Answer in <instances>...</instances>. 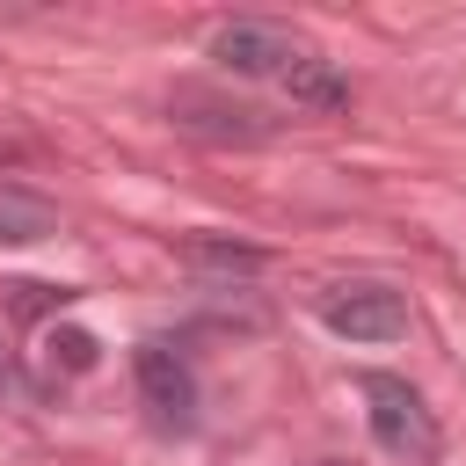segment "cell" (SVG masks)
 Segmentation results:
<instances>
[{"instance_id": "cell-10", "label": "cell", "mask_w": 466, "mask_h": 466, "mask_svg": "<svg viewBox=\"0 0 466 466\" xmlns=\"http://www.w3.org/2000/svg\"><path fill=\"white\" fill-rule=\"evenodd\" d=\"M66 299H80L73 284H7V306L29 320V313H44V306H66Z\"/></svg>"}, {"instance_id": "cell-6", "label": "cell", "mask_w": 466, "mask_h": 466, "mask_svg": "<svg viewBox=\"0 0 466 466\" xmlns=\"http://www.w3.org/2000/svg\"><path fill=\"white\" fill-rule=\"evenodd\" d=\"M58 233V204L29 182H0V248H36Z\"/></svg>"}, {"instance_id": "cell-2", "label": "cell", "mask_w": 466, "mask_h": 466, "mask_svg": "<svg viewBox=\"0 0 466 466\" xmlns=\"http://www.w3.org/2000/svg\"><path fill=\"white\" fill-rule=\"evenodd\" d=\"M204 58H211L218 73H240V80H277V87H284V80L313 58V44H306L299 29H284V22L233 15V22H218V29H211Z\"/></svg>"}, {"instance_id": "cell-1", "label": "cell", "mask_w": 466, "mask_h": 466, "mask_svg": "<svg viewBox=\"0 0 466 466\" xmlns=\"http://www.w3.org/2000/svg\"><path fill=\"white\" fill-rule=\"evenodd\" d=\"M357 400H364V422H371L379 451H393V459H408V466H437L444 430H437L430 400H422L400 371H357Z\"/></svg>"}, {"instance_id": "cell-4", "label": "cell", "mask_w": 466, "mask_h": 466, "mask_svg": "<svg viewBox=\"0 0 466 466\" xmlns=\"http://www.w3.org/2000/svg\"><path fill=\"white\" fill-rule=\"evenodd\" d=\"M320 328L342 335V342H400L408 335V299L393 284H371V277H350V284H328L313 299Z\"/></svg>"}, {"instance_id": "cell-9", "label": "cell", "mask_w": 466, "mask_h": 466, "mask_svg": "<svg viewBox=\"0 0 466 466\" xmlns=\"http://www.w3.org/2000/svg\"><path fill=\"white\" fill-rule=\"evenodd\" d=\"M95 357H102V342L87 328H51L44 335V371L51 379H80V371H95Z\"/></svg>"}, {"instance_id": "cell-3", "label": "cell", "mask_w": 466, "mask_h": 466, "mask_svg": "<svg viewBox=\"0 0 466 466\" xmlns=\"http://www.w3.org/2000/svg\"><path fill=\"white\" fill-rule=\"evenodd\" d=\"M131 379H138V400H146L160 437H189L197 430V371H189L182 342H160V335L138 342L131 350Z\"/></svg>"}, {"instance_id": "cell-7", "label": "cell", "mask_w": 466, "mask_h": 466, "mask_svg": "<svg viewBox=\"0 0 466 466\" xmlns=\"http://www.w3.org/2000/svg\"><path fill=\"white\" fill-rule=\"evenodd\" d=\"M175 255H182L197 277H226V284H233V277H255V269L269 262L262 248H248V240H218V233H189Z\"/></svg>"}, {"instance_id": "cell-8", "label": "cell", "mask_w": 466, "mask_h": 466, "mask_svg": "<svg viewBox=\"0 0 466 466\" xmlns=\"http://www.w3.org/2000/svg\"><path fill=\"white\" fill-rule=\"evenodd\" d=\"M284 95H291V109H350V80H342L335 58H320V51L284 80Z\"/></svg>"}, {"instance_id": "cell-5", "label": "cell", "mask_w": 466, "mask_h": 466, "mask_svg": "<svg viewBox=\"0 0 466 466\" xmlns=\"http://www.w3.org/2000/svg\"><path fill=\"white\" fill-rule=\"evenodd\" d=\"M167 116H175V131L211 138V146H262V138H277V116H262V109H248V102L197 95V87H182V95L167 102Z\"/></svg>"}]
</instances>
